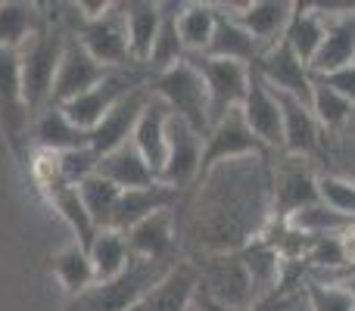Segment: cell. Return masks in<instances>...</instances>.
Here are the masks:
<instances>
[{"label": "cell", "instance_id": "obj_7", "mask_svg": "<svg viewBox=\"0 0 355 311\" xmlns=\"http://www.w3.org/2000/svg\"><path fill=\"white\" fill-rule=\"evenodd\" d=\"M187 262H193L196 274H200V293L218 302V305H225L227 311H246L256 302V290H252L250 271H246L240 252L200 256L187 258Z\"/></svg>", "mask_w": 355, "mask_h": 311}, {"label": "cell", "instance_id": "obj_8", "mask_svg": "<svg viewBox=\"0 0 355 311\" xmlns=\"http://www.w3.org/2000/svg\"><path fill=\"white\" fill-rule=\"evenodd\" d=\"M147 81H150V75H147V69H141V66L112 69V72L106 75L97 87H91L87 94L75 97L72 103L56 106V109H62V116H66L72 125H78L81 131H94L100 122H103L106 112L119 103V100H125L131 91L144 87Z\"/></svg>", "mask_w": 355, "mask_h": 311}, {"label": "cell", "instance_id": "obj_21", "mask_svg": "<svg viewBox=\"0 0 355 311\" xmlns=\"http://www.w3.org/2000/svg\"><path fill=\"white\" fill-rule=\"evenodd\" d=\"M200 290V274H196L193 262L181 258L166 281H159L131 311H190Z\"/></svg>", "mask_w": 355, "mask_h": 311}, {"label": "cell", "instance_id": "obj_44", "mask_svg": "<svg viewBox=\"0 0 355 311\" xmlns=\"http://www.w3.org/2000/svg\"><path fill=\"white\" fill-rule=\"evenodd\" d=\"M346 131H352L355 134V109H352V118H349V125H346Z\"/></svg>", "mask_w": 355, "mask_h": 311}, {"label": "cell", "instance_id": "obj_15", "mask_svg": "<svg viewBox=\"0 0 355 311\" xmlns=\"http://www.w3.org/2000/svg\"><path fill=\"white\" fill-rule=\"evenodd\" d=\"M200 156H202V134H196L187 122L172 116V122H168V156L159 184L178 190V193H187L196 184V175H200Z\"/></svg>", "mask_w": 355, "mask_h": 311}, {"label": "cell", "instance_id": "obj_9", "mask_svg": "<svg viewBox=\"0 0 355 311\" xmlns=\"http://www.w3.org/2000/svg\"><path fill=\"white\" fill-rule=\"evenodd\" d=\"M318 181H321L318 162L302 156H287V153L275 156V221L277 224H284L300 208L321 202Z\"/></svg>", "mask_w": 355, "mask_h": 311}, {"label": "cell", "instance_id": "obj_20", "mask_svg": "<svg viewBox=\"0 0 355 311\" xmlns=\"http://www.w3.org/2000/svg\"><path fill=\"white\" fill-rule=\"evenodd\" d=\"M168 122H172V109L159 97H150L147 109L141 112V122L135 128V137H131V143L144 156V162L150 165L156 181L162 177L166 156H168Z\"/></svg>", "mask_w": 355, "mask_h": 311}, {"label": "cell", "instance_id": "obj_41", "mask_svg": "<svg viewBox=\"0 0 355 311\" xmlns=\"http://www.w3.org/2000/svg\"><path fill=\"white\" fill-rule=\"evenodd\" d=\"M315 81H321V85H327L331 91H337L340 97H346L349 103H355V62L352 66L337 69V72H331V75H321V78H315Z\"/></svg>", "mask_w": 355, "mask_h": 311}, {"label": "cell", "instance_id": "obj_36", "mask_svg": "<svg viewBox=\"0 0 355 311\" xmlns=\"http://www.w3.org/2000/svg\"><path fill=\"white\" fill-rule=\"evenodd\" d=\"M309 109H312L315 122L321 125L324 134H340V131H346V125H349L355 103H349L346 97H340L337 91H331V87L321 85V81H315L312 85V106H309Z\"/></svg>", "mask_w": 355, "mask_h": 311}, {"label": "cell", "instance_id": "obj_14", "mask_svg": "<svg viewBox=\"0 0 355 311\" xmlns=\"http://www.w3.org/2000/svg\"><path fill=\"white\" fill-rule=\"evenodd\" d=\"M243 112V122L271 153H281L284 147V112L281 103H277V94L265 85V78L250 66V91H246V100L240 106Z\"/></svg>", "mask_w": 355, "mask_h": 311}, {"label": "cell", "instance_id": "obj_4", "mask_svg": "<svg viewBox=\"0 0 355 311\" xmlns=\"http://www.w3.org/2000/svg\"><path fill=\"white\" fill-rule=\"evenodd\" d=\"M147 87L153 97H159L172 109V116L187 122L206 141L209 128H212V118H209V91H206V81H202L200 69L193 62L184 60L178 66L166 69V72L153 75L147 81Z\"/></svg>", "mask_w": 355, "mask_h": 311}, {"label": "cell", "instance_id": "obj_12", "mask_svg": "<svg viewBox=\"0 0 355 311\" xmlns=\"http://www.w3.org/2000/svg\"><path fill=\"white\" fill-rule=\"evenodd\" d=\"M110 72L112 69L100 66V62L94 60L85 47H81L78 37L69 35L66 37V50H62V60H60V69H56L53 91H50V106L72 103L75 97L87 94L91 87H97Z\"/></svg>", "mask_w": 355, "mask_h": 311}, {"label": "cell", "instance_id": "obj_27", "mask_svg": "<svg viewBox=\"0 0 355 311\" xmlns=\"http://www.w3.org/2000/svg\"><path fill=\"white\" fill-rule=\"evenodd\" d=\"M97 175L112 181L119 190H137V187H153V184H159L156 175L150 171V165L144 162V156L137 153L135 143H125V147L100 156Z\"/></svg>", "mask_w": 355, "mask_h": 311}, {"label": "cell", "instance_id": "obj_5", "mask_svg": "<svg viewBox=\"0 0 355 311\" xmlns=\"http://www.w3.org/2000/svg\"><path fill=\"white\" fill-rule=\"evenodd\" d=\"M69 12H62L66 28L72 37H78V44L106 69H131V50H128V28H125V10L122 3H112L103 16L97 19H81L75 12V6H66Z\"/></svg>", "mask_w": 355, "mask_h": 311}, {"label": "cell", "instance_id": "obj_18", "mask_svg": "<svg viewBox=\"0 0 355 311\" xmlns=\"http://www.w3.org/2000/svg\"><path fill=\"white\" fill-rule=\"evenodd\" d=\"M277 103H281V112H284V147H281V153L318 162L321 147H324V131H321V125L315 122L312 109H309L306 103H300V100L287 97V94H277Z\"/></svg>", "mask_w": 355, "mask_h": 311}, {"label": "cell", "instance_id": "obj_11", "mask_svg": "<svg viewBox=\"0 0 355 311\" xmlns=\"http://www.w3.org/2000/svg\"><path fill=\"white\" fill-rule=\"evenodd\" d=\"M200 69L209 91V118L218 125L227 112L240 109L250 91V66L231 60H212V56H187Z\"/></svg>", "mask_w": 355, "mask_h": 311}, {"label": "cell", "instance_id": "obj_28", "mask_svg": "<svg viewBox=\"0 0 355 311\" xmlns=\"http://www.w3.org/2000/svg\"><path fill=\"white\" fill-rule=\"evenodd\" d=\"M324 16L318 12L315 3H293V16H290V25L284 31V44L300 56L306 66H312V60L318 56L321 44H324Z\"/></svg>", "mask_w": 355, "mask_h": 311}, {"label": "cell", "instance_id": "obj_31", "mask_svg": "<svg viewBox=\"0 0 355 311\" xmlns=\"http://www.w3.org/2000/svg\"><path fill=\"white\" fill-rule=\"evenodd\" d=\"M215 19H218L215 3H184L181 6V12H178V35H181L187 56L206 53L209 41H212V31H215Z\"/></svg>", "mask_w": 355, "mask_h": 311}, {"label": "cell", "instance_id": "obj_35", "mask_svg": "<svg viewBox=\"0 0 355 311\" xmlns=\"http://www.w3.org/2000/svg\"><path fill=\"white\" fill-rule=\"evenodd\" d=\"M352 224H355L352 218L340 215L337 208L324 206V202H315V206H309V208H300L296 215H290V218L284 221V227L302 233V237H331V233H340Z\"/></svg>", "mask_w": 355, "mask_h": 311}, {"label": "cell", "instance_id": "obj_24", "mask_svg": "<svg viewBox=\"0 0 355 311\" xmlns=\"http://www.w3.org/2000/svg\"><path fill=\"white\" fill-rule=\"evenodd\" d=\"M31 143L41 153H69V150L91 147V131H81L78 125H72L62 116V109L47 106L31 122Z\"/></svg>", "mask_w": 355, "mask_h": 311}, {"label": "cell", "instance_id": "obj_19", "mask_svg": "<svg viewBox=\"0 0 355 311\" xmlns=\"http://www.w3.org/2000/svg\"><path fill=\"white\" fill-rule=\"evenodd\" d=\"M231 16L250 31L252 41L265 53V50L284 41V31H287L290 16H293V3H287V0H256V3L237 6Z\"/></svg>", "mask_w": 355, "mask_h": 311}, {"label": "cell", "instance_id": "obj_33", "mask_svg": "<svg viewBox=\"0 0 355 311\" xmlns=\"http://www.w3.org/2000/svg\"><path fill=\"white\" fill-rule=\"evenodd\" d=\"M87 256H91V265H94V274H97V283L112 281V277L122 274L125 265L131 262L128 240H125V233H119V231H100L97 237H94V243H91V249H87Z\"/></svg>", "mask_w": 355, "mask_h": 311}, {"label": "cell", "instance_id": "obj_43", "mask_svg": "<svg viewBox=\"0 0 355 311\" xmlns=\"http://www.w3.org/2000/svg\"><path fill=\"white\" fill-rule=\"evenodd\" d=\"M193 308L196 311H227L225 305H218V302H212L209 296H202L200 290H196V299H193Z\"/></svg>", "mask_w": 355, "mask_h": 311}, {"label": "cell", "instance_id": "obj_39", "mask_svg": "<svg viewBox=\"0 0 355 311\" xmlns=\"http://www.w3.org/2000/svg\"><path fill=\"white\" fill-rule=\"evenodd\" d=\"M53 156H56V171H60V177L66 184H72V187H78L81 181H87L91 175H97L100 156L94 153L91 147L69 150V153H53Z\"/></svg>", "mask_w": 355, "mask_h": 311}, {"label": "cell", "instance_id": "obj_3", "mask_svg": "<svg viewBox=\"0 0 355 311\" xmlns=\"http://www.w3.org/2000/svg\"><path fill=\"white\" fill-rule=\"evenodd\" d=\"M178 262L181 258H175V262H156V258L131 256V262L125 265L122 274H116L112 281L94 283L85 296H78L72 302L78 305V311H131L156 283L166 281L168 271Z\"/></svg>", "mask_w": 355, "mask_h": 311}, {"label": "cell", "instance_id": "obj_30", "mask_svg": "<svg viewBox=\"0 0 355 311\" xmlns=\"http://www.w3.org/2000/svg\"><path fill=\"white\" fill-rule=\"evenodd\" d=\"M41 25V6L25 3V0H6L0 3V50H19L25 47L35 28Z\"/></svg>", "mask_w": 355, "mask_h": 311}, {"label": "cell", "instance_id": "obj_42", "mask_svg": "<svg viewBox=\"0 0 355 311\" xmlns=\"http://www.w3.org/2000/svg\"><path fill=\"white\" fill-rule=\"evenodd\" d=\"M321 283H337V287H343L346 293L352 296V302H355V271H349V274H337V277H327V281H321Z\"/></svg>", "mask_w": 355, "mask_h": 311}, {"label": "cell", "instance_id": "obj_17", "mask_svg": "<svg viewBox=\"0 0 355 311\" xmlns=\"http://www.w3.org/2000/svg\"><path fill=\"white\" fill-rule=\"evenodd\" d=\"M128 249L131 256L141 258H156V262H175L181 256V246H178V218L175 208H162L153 212L150 218H144L141 224H135L128 233Z\"/></svg>", "mask_w": 355, "mask_h": 311}, {"label": "cell", "instance_id": "obj_40", "mask_svg": "<svg viewBox=\"0 0 355 311\" xmlns=\"http://www.w3.org/2000/svg\"><path fill=\"white\" fill-rule=\"evenodd\" d=\"M318 190H321V202H324V206L337 208L340 215L355 221V184H346L331 175H321Z\"/></svg>", "mask_w": 355, "mask_h": 311}, {"label": "cell", "instance_id": "obj_13", "mask_svg": "<svg viewBox=\"0 0 355 311\" xmlns=\"http://www.w3.org/2000/svg\"><path fill=\"white\" fill-rule=\"evenodd\" d=\"M252 69L262 75L265 85H268L271 91L287 94V97H293V100H300V103L312 106V85H315V78H312V72H309L306 62H302L284 41L275 44L271 50H265V53L252 62Z\"/></svg>", "mask_w": 355, "mask_h": 311}, {"label": "cell", "instance_id": "obj_46", "mask_svg": "<svg viewBox=\"0 0 355 311\" xmlns=\"http://www.w3.org/2000/svg\"><path fill=\"white\" fill-rule=\"evenodd\" d=\"M66 311H78V305H75V302H69V305H66Z\"/></svg>", "mask_w": 355, "mask_h": 311}, {"label": "cell", "instance_id": "obj_10", "mask_svg": "<svg viewBox=\"0 0 355 311\" xmlns=\"http://www.w3.org/2000/svg\"><path fill=\"white\" fill-rule=\"evenodd\" d=\"M246 156H275L243 122V112L234 109L221 118L218 125H212L202 141V156H200V175L196 181L209 175L215 165L231 162V159H246Z\"/></svg>", "mask_w": 355, "mask_h": 311}, {"label": "cell", "instance_id": "obj_23", "mask_svg": "<svg viewBox=\"0 0 355 311\" xmlns=\"http://www.w3.org/2000/svg\"><path fill=\"white\" fill-rule=\"evenodd\" d=\"M184 193L166 187V184H153V187H137V190H122V199H119L116 218H112L110 231L128 233L135 224H141L144 218H150L153 212L162 208H178Z\"/></svg>", "mask_w": 355, "mask_h": 311}, {"label": "cell", "instance_id": "obj_47", "mask_svg": "<svg viewBox=\"0 0 355 311\" xmlns=\"http://www.w3.org/2000/svg\"><path fill=\"white\" fill-rule=\"evenodd\" d=\"M190 311H196V308H190Z\"/></svg>", "mask_w": 355, "mask_h": 311}, {"label": "cell", "instance_id": "obj_22", "mask_svg": "<svg viewBox=\"0 0 355 311\" xmlns=\"http://www.w3.org/2000/svg\"><path fill=\"white\" fill-rule=\"evenodd\" d=\"M324 44H321L318 56L312 60L309 72L312 78H321V75H331L343 66H352L355 62V10L343 12V16H324Z\"/></svg>", "mask_w": 355, "mask_h": 311}, {"label": "cell", "instance_id": "obj_26", "mask_svg": "<svg viewBox=\"0 0 355 311\" xmlns=\"http://www.w3.org/2000/svg\"><path fill=\"white\" fill-rule=\"evenodd\" d=\"M122 10H125V28H128L131 62L147 69L156 31H159V22H162V6L153 3V0H128V3H122Z\"/></svg>", "mask_w": 355, "mask_h": 311}, {"label": "cell", "instance_id": "obj_16", "mask_svg": "<svg viewBox=\"0 0 355 311\" xmlns=\"http://www.w3.org/2000/svg\"><path fill=\"white\" fill-rule=\"evenodd\" d=\"M150 97H153V94H150L147 85H144V87H137V91H131L125 100H119V103L103 116V122L91 131V150L94 153L106 156V153H112V150L131 143L137 122H141V112L147 109Z\"/></svg>", "mask_w": 355, "mask_h": 311}, {"label": "cell", "instance_id": "obj_38", "mask_svg": "<svg viewBox=\"0 0 355 311\" xmlns=\"http://www.w3.org/2000/svg\"><path fill=\"white\" fill-rule=\"evenodd\" d=\"M302 290H306L309 311H355L352 296L343 287H337V283H321V281L306 277Z\"/></svg>", "mask_w": 355, "mask_h": 311}, {"label": "cell", "instance_id": "obj_45", "mask_svg": "<svg viewBox=\"0 0 355 311\" xmlns=\"http://www.w3.org/2000/svg\"><path fill=\"white\" fill-rule=\"evenodd\" d=\"M293 311H309V302H306V299H302V302H300V305H296Z\"/></svg>", "mask_w": 355, "mask_h": 311}, {"label": "cell", "instance_id": "obj_29", "mask_svg": "<svg viewBox=\"0 0 355 311\" xmlns=\"http://www.w3.org/2000/svg\"><path fill=\"white\" fill-rule=\"evenodd\" d=\"M159 6H162V22H159V31H156L153 53H150V60H147L150 78L187 60V50H184L181 35H178V12H181L184 3H175L172 0V3H159Z\"/></svg>", "mask_w": 355, "mask_h": 311}, {"label": "cell", "instance_id": "obj_32", "mask_svg": "<svg viewBox=\"0 0 355 311\" xmlns=\"http://www.w3.org/2000/svg\"><path fill=\"white\" fill-rule=\"evenodd\" d=\"M53 274H56V281L66 287V293L72 296V299L85 296L87 290L97 283L91 256H87V249H81L78 243H72V246H66L62 252H56L53 256Z\"/></svg>", "mask_w": 355, "mask_h": 311}, {"label": "cell", "instance_id": "obj_34", "mask_svg": "<svg viewBox=\"0 0 355 311\" xmlns=\"http://www.w3.org/2000/svg\"><path fill=\"white\" fill-rule=\"evenodd\" d=\"M78 196H81V202H85V208H87L94 224H97L100 231H110L112 218H116L119 199H122V190H119L112 181H106V177L91 175L87 181L78 184Z\"/></svg>", "mask_w": 355, "mask_h": 311}, {"label": "cell", "instance_id": "obj_6", "mask_svg": "<svg viewBox=\"0 0 355 311\" xmlns=\"http://www.w3.org/2000/svg\"><path fill=\"white\" fill-rule=\"evenodd\" d=\"M31 112L25 103L22 72H19V53L0 50V131L19 162H31Z\"/></svg>", "mask_w": 355, "mask_h": 311}, {"label": "cell", "instance_id": "obj_1", "mask_svg": "<svg viewBox=\"0 0 355 311\" xmlns=\"http://www.w3.org/2000/svg\"><path fill=\"white\" fill-rule=\"evenodd\" d=\"M175 218L184 258L243 252L275 221V156L215 165L181 196Z\"/></svg>", "mask_w": 355, "mask_h": 311}, {"label": "cell", "instance_id": "obj_25", "mask_svg": "<svg viewBox=\"0 0 355 311\" xmlns=\"http://www.w3.org/2000/svg\"><path fill=\"white\" fill-rule=\"evenodd\" d=\"M218 10V19H215V31H212V41H209L206 53L202 56H212V60H231V62H243V66H252V62L262 56L259 44L252 41V35L231 16L225 12L221 6Z\"/></svg>", "mask_w": 355, "mask_h": 311}, {"label": "cell", "instance_id": "obj_2", "mask_svg": "<svg viewBox=\"0 0 355 311\" xmlns=\"http://www.w3.org/2000/svg\"><path fill=\"white\" fill-rule=\"evenodd\" d=\"M66 37L69 28L62 12H41V25L19 50V72H22V91L31 118L50 106V91H53L56 69L66 50Z\"/></svg>", "mask_w": 355, "mask_h": 311}, {"label": "cell", "instance_id": "obj_37", "mask_svg": "<svg viewBox=\"0 0 355 311\" xmlns=\"http://www.w3.org/2000/svg\"><path fill=\"white\" fill-rule=\"evenodd\" d=\"M318 168H321V175H331L346 184H355V134L352 131L324 134Z\"/></svg>", "mask_w": 355, "mask_h": 311}]
</instances>
